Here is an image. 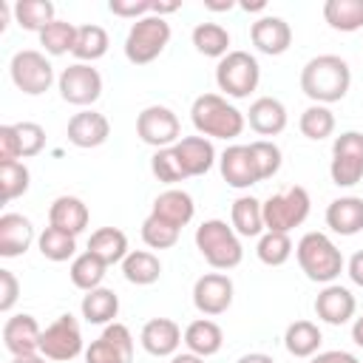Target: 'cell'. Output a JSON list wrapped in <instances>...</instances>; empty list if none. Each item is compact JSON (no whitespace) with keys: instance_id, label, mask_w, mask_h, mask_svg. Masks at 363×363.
<instances>
[{"instance_id":"52","label":"cell","mask_w":363,"mask_h":363,"mask_svg":"<svg viewBox=\"0 0 363 363\" xmlns=\"http://www.w3.org/2000/svg\"><path fill=\"white\" fill-rule=\"evenodd\" d=\"M235 363H275V360L267 352H250V354H241Z\"/></svg>"},{"instance_id":"22","label":"cell","mask_w":363,"mask_h":363,"mask_svg":"<svg viewBox=\"0 0 363 363\" xmlns=\"http://www.w3.org/2000/svg\"><path fill=\"white\" fill-rule=\"evenodd\" d=\"M173 150H176V159H179L187 179L204 176L216 164V147L207 136H182L173 145Z\"/></svg>"},{"instance_id":"21","label":"cell","mask_w":363,"mask_h":363,"mask_svg":"<svg viewBox=\"0 0 363 363\" xmlns=\"http://www.w3.org/2000/svg\"><path fill=\"white\" fill-rule=\"evenodd\" d=\"M37 241L34 224L23 213H3L0 216V255L3 258H20L28 252V247Z\"/></svg>"},{"instance_id":"13","label":"cell","mask_w":363,"mask_h":363,"mask_svg":"<svg viewBox=\"0 0 363 363\" xmlns=\"http://www.w3.org/2000/svg\"><path fill=\"white\" fill-rule=\"evenodd\" d=\"M233 278L224 272H204L196 284H193V306L204 315V318H216L224 315L233 306Z\"/></svg>"},{"instance_id":"36","label":"cell","mask_w":363,"mask_h":363,"mask_svg":"<svg viewBox=\"0 0 363 363\" xmlns=\"http://www.w3.org/2000/svg\"><path fill=\"white\" fill-rule=\"evenodd\" d=\"M37 250L45 261H54V264H62V261H74L77 258V235H68L57 227H45L40 235H37Z\"/></svg>"},{"instance_id":"7","label":"cell","mask_w":363,"mask_h":363,"mask_svg":"<svg viewBox=\"0 0 363 363\" xmlns=\"http://www.w3.org/2000/svg\"><path fill=\"white\" fill-rule=\"evenodd\" d=\"M309 210H312V199L306 187L292 184L281 193H272L264 201V227L272 233H289L306 221Z\"/></svg>"},{"instance_id":"51","label":"cell","mask_w":363,"mask_h":363,"mask_svg":"<svg viewBox=\"0 0 363 363\" xmlns=\"http://www.w3.org/2000/svg\"><path fill=\"white\" fill-rule=\"evenodd\" d=\"M346 272H349V278H352L354 286H363V250H357V252L349 258Z\"/></svg>"},{"instance_id":"48","label":"cell","mask_w":363,"mask_h":363,"mask_svg":"<svg viewBox=\"0 0 363 363\" xmlns=\"http://www.w3.org/2000/svg\"><path fill=\"white\" fill-rule=\"evenodd\" d=\"M20 298V281L11 269H0V312L9 315Z\"/></svg>"},{"instance_id":"30","label":"cell","mask_w":363,"mask_h":363,"mask_svg":"<svg viewBox=\"0 0 363 363\" xmlns=\"http://www.w3.org/2000/svg\"><path fill=\"white\" fill-rule=\"evenodd\" d=\"M88 250L94 255H99L108 267L122 264L128 258V252H130L128 250V235L119 227H99V230H94L91 238H88Z\"/></svg>"},{"instance_id":"32","label":"cell","mask_w":363,"mask_h":363,"mask_svg":"<svg viewBox=\"0 0 363 363\" xmlns=\"http://www.w3.org/2000/svg\"><path fill=\"white\" fill-rule=\"evenodd\" d=\"M323 343V332L312 320H295L284 332V346L292 357H312Z\"/></svg>"},{"instance_id":"55","label":"cell","mask_w":363,"mask_h":363,"mask_svg":"<svg viewBox=\"0 0 363 363\" xmlns=\"http://www.w3.org/2000/svg\"><path fill=\"white\" fill-rule=\"evenodd\" d=\"M170 363H204V357H199V354H193V352H176V354L170 357Z\"/></svg>"},{"instance_id":"8","label":"cell","mask_w":363,"mask_h":363,"mask_svg":"<svg viewBox=\"0 0 363 363\" xmlns=\"http://www.w3.org/2000/svg\"><path fill=\"white\" fill-rule=\"evenodd\" d=\"M9 74H11V82L17 85V91H23L28 96H40L54 85L51 60L43 51H34V48L17 51L9 62Z\"/></svg>"},{"instance_id":"37","label":"cell","mask_w":363,"mask_h":363,"mask_svg":"<svg viewBox=\"0 0 363 363\" xmlns=\"http://www.w3.org/2000/svg\"><path fill=\"white\" fill-rule=\"evenodd\" d=\"M323 20L335 31H357L363 26V0H326Z\"/></svg>"},{"instance_id":"14","label":"cell","mask_w":363,"mask_h":363,"mask_svg":"<svg viewBox=\"0 0 363 363\" xmlns=\"http://www.w3.org/2000/svg\"><path fill=\"white\" fill-rule=\"evenodd\" d=\"M133 360V335L125 323L113 320L102 329L96 340L85 349V363H130Z\"/></svg>"},{"instance_id":"57","label":"cell","mask_w":363,"mask_h":363,"mask_svg":"<svg viewBox=\"0 0 363 363\" xmlns=\"http://www.w3.org/2000/svg\"><path fill=\"white\" fill-rule=\"evenodd\" d=\"M11 363H48V357H43L40 352H34V354H20V357H11Z\"/></svg>"},{"instance_id":"18","label":"cell","mask_w":363,"mask_h":363,"mask_svg":"<svg viewBox=\"0 0 363 363\" xmlns=\"http://www.w3.org/2000/svg\"><path fill=\"white\" fill-rule=\"evenodd\" d=\"M354 309H357V301H354L352 289H346L340 284H326L315 298V315L329 326L349 323L354 318Z\"/></svg>"},{"instance_id":"3","label":"cell","mask_w":363,"mask_h":363,"mask_svg":"<svg viewBox=\"0 0 363 363\" xmlns=\"http://www.w3.org/2000/svg\"><path fill=\"white\" fill-rule=\"evenodd\" d=\"M295 258L301 272L315 284H335V278L346 269L343 252L326 233H303L295 244Z\"/></svg>"},{"instance_id":"38","label":"cell","mask_w":363,"mask_h":363,"mask_svg":"<svg viewBox=\"0 0 363 363\" xmlns=\"http://www.w3.org/2000/svg\"><path fill=\"white\" fill-rule=\"evenodd\" d=\"M14 11V23L26 31H43L48 23H54V3L51 0H17L11 6Z\"/></svg>"},{"instance_id":"35","label":"cell","mask_w":363,"mask_h":363,"mask_svg":"<svg viewBox=\"0 0 363 363\" xmlns=\"http://www.w3.org/2000/svg\"><path fill=\"white\" fill-rule=\"evenodd\" d=\"M108 45H111V40H108V31L102 28V26H96V23H88V26H77V43H74V57H77V62H96V60H102L105 54H108Z\"/></svg>"},{"instance_id":"19","label":"cell","mask_w":363,"mask_h":363,"mask_svg":"<svg viewBox=\"0 0 363 363\" xmlns=\"http://www.w3.org/2000/svg\"><path fill=\"white\" fill-rule=\"evenodd\" d=\"M40 335H43V329H40L37 318L26 315V312L11 315L3 323V346H6V352L11 357L40 352Z\"/></svg>"},{"instance_id":"47","label":"cell","mask_w":363,"mask_h":363,"mask_svg":"<svg viewBox=\"0 0 363 363\" xmlns=\"http://www.w3.org/2000/svg\"><path fill=\"white\" fill-rule=\"evenodd\" d=\"M108 11L116 14V17H125V20H142L147 14H153V0H111L108 3Z\"/></svg>"},{"instance_id":"43","label":"cell","mask_w":363,"mask_h":363,"mask_svg":"<svg viewBox=\"0 0 363 363\" xmlns=\"http://www.w3.org/2000/svg\"><path fill=\"white\" fill-rule=\"evenodd\" d=\"M250 153H252V162H255V170H258V179H272L278 170H281V147L269 139H255L250 142Z\"/></svg>"},{"instance_id":"15","label":"cell","mask_w":363,"mask_h":363,"mask_svg":"<svg viewBox=\"0 0 363 363\" xmlns=\"http://www.w3.org/2000/svg\"><path fill=\"white\" fill-rule=\"evenodd\" d=\"M65 136L74 147H82V150H91V147H99L108 142L111 136V122L105 113L94 111V108H85L79 113H74L68 119V128H65Z\"/></svg>"},{"instance_id":"16","label":"cell","mask_w":363,"mask_h":363,"mask_svg":"<svg viewBox=\"0 0 363 363\" xmlns=\"http://www.w3.org/2000/svg\"><path fill=\"white\" fill-rule=\"evenodd\" d=\"M139 343L153 357H173L184 343V332L170 318H150L139 332Z\"/></svg>"},{"instance_id":"34","label":"cell","mask_w":363,"mask_h":363,"mask_svg":"<svg viewBox=\"0 0 363 363\" xmlns=\"http://www.w3.org/2000/svg\"><path fill=\"white\" fill-rule=\"evenodd\" d=\"M190 43L199 54L221 60L230 54V31L221 23H199L190 34Z\"/></svg>"},{"instance_id":"54","label":"cell","mask_w":363,"mask_h":363,"mask_svg":"<svg viewBox=\"0 0 363 363\" xmlns=\"http://www.w3.org/2000/svg\"><path fill=\"white\" fill-rule=\"evenodd\" d=\"M204 9L207 11H230V9H235V3L233 0H204Z\"/></svg>"},{"instance_id":"2","label":"cell","mask_w":363,"mask_h":363,"mask_svg":"<svg viewBox=\"0 0 363 363\" xmlns=\"http://www.w3.org/2000/svg\"><path fill=\"white\" fill-rule=\"evenodd\" d=\"M190 122L199 130V136L207 139H235L244 133L247 116L221 94H201L190 105Z\"/></svg>"},{"instance_id":"31","label":"cell","mask_w":363,"mask_h":363,"mask_svg":"<svg viewBox=\"0 0 363 363\" xmlns=\"http://www.w3.org/2000/svg\"><path fill=\"white\" fill-rule=\"evenodd\" d=\"M122 275L128 284H136V286H150L159 281L162 275V261L156 252L150 250H130L128 258L122 261Z\"/></svg>"},{"instance_id":"40","label":"cell","mask_w":363,"mask_h":363,"mask_svg":"<svg viewBox=\"0 0 363 363\" xmlns=\"http://www.w3.org/2000/svg\"><path fill=\"white\" fill-rule=\"evenodd\" d=\"M292 252H295V247H292L289 233H272V230H267L264 235H258L255 255H258L261 264H267V267H281V264L289 261Z\"/></svg>"},{"instance_id":"58","label":"cell","mask_w":363,"mask_h":363,"mask_svg":"<svg viewBox=\"0 0 363 363\" xmlns=\"http://www.w3.org/2000/svg\"><path fill=\"white\" fill-rule=\"evenodd\" d=\"M9 17H14L11 6H9V3H0V31H6V26H9Z\"/></svg>"},{"instance_id":"46","label":"cell","mask_w":363,"mask_h":363,"mask_svg":"<svg viewBox=\"0 0 363 363\" xmlns=\"http://www.w3.org/2000/svg\"><path fill=\"white\" fill-rule=\"evenodd\" d=\"M17 139H20V156L31 159L45 147V128L37 122H17Z\"/></svg>"},{"instance_id":"27","label":"cell","mask_w":363,"mask_h":363,"mask_svg":"<svg viewBox=\"0 0 363 363\" xmlns=\"http://www.w3.org/2000/svg\"><path fill=\"white\" fill-rule=\"evenodd\" d=\"M230 224L241 238L264 235V201H258L255 196H238L230 207Z\"/></svg>"},{"instance_id":"17","label":"cell","mask_w":363,"mask_h":363,"mask_svg":"<svg viewBox=\"0 0 363 363\" xmlns=\"http://www.w3.org/2000/svg\"><path fill=\"white\" fill-rule=\"evenodd\" d=\"M250 40L252 45L267 54V57H281L292 45V28L284 17L278 14H264L250 26Z\"/></svg>"},{"instance_id":"10","label":"cell","mask_w":363,"mask_h":363,"mask_svg":"<svg viewBox=\"0 0 363 363\" xmlns=\"http://www.w3.org/2000/svg\"><path fill=\"white\" fill-rule=\"evenodd\" d=\"M57 91L68 105L88 108L102 96V74L88 62H71L57 77Z\"/></svg>"},{"instance_id":"23","label":"cell","mask_w":363,"mask_h":363,"mask_svg":"<svg viewBox=\"0 0 363 363\" xmlns=\"http://www.w3.org/2000/svg\"><path fill=\"white\" fill-rule=\"evenodd\" d=\"M150 216L173 224V227H187L196 216V204H193V196L187 190H179V187H167L164 193H159L153 199V207H150Z\"/></svg>"},{"instance_id":"56","label":"cell","mask_w":363,"mask_h":363,"mask_svg":"<svg viewBox=\"0 0 363 363\" xmlns=\"http://www.w3.org/2000/svg\"><path fill=\"white\" fill-rule=\"evenodd\" d=\"M352 340H354V346L363 349V315L354 318V323H352Z\"/></svg>"},{"instance_id":"39","label":"cell","mask_w":363,"mask_h":363,"mask_svg":"<svg viewBox=\"0 0 363 363\" xmlns=\"http://www.w3.org/2000/svg\"><path fill=\"white\" fill-rule=\"evenodd\" d=\"M74 43H77V26L68 23V20H54V23H48L40 31V45L51 57L71 54L74 51Z\"/></svg>"},{"instance_id":"41","label":"cell","mask_w":363,"mask_h":363,"mask_svg":"<svg viewBox=\"0 0 363 363\" xmlns=\"http://www.w3.org/2000/svg\"><path fill=\"white\" fill-rule=\"evenodd\" d=\"M298 128H301V133H303L306 139L320 142V139H326V136L335 133V113L329 111V105H309V108L301 113Z\"/></svg>"},{"instance_id":"29","label":"cell","mask_w":363,"mask_h":363,"mask_svg":"<svg viewBox=\"0 0 363 363\" xmlns=\"http://www.w3.org/2000/svg\"><path fill=\"white\" fill-rule=\"evenodd\" d=\"M79 312L88 323L94 326H108L113 323V318L119 315V295L108 286H96L91 292L82 295V303H79Z\"/></svg>"},{"instance_id":"45","label":"cell","mask_w":363,"mask_h":363,"mask_svg":"<svg viewBox=\"0 0 363 363\" xmlns=\"http://www.w3.org/2000/svg\"><path fill=\"white\" fill-rule=\"evenodd\" d=\"M150 173L162 182V184H176V182H184V170L176 159V150L173 147H162L150 156Z\"/></svg>"},{"instance_id":"42","label":"cell","mask_w":363,"mask_h":363,"mask_svg":"<svg viewBox=\"0 0 363 363\" xmlns=\"http://www.w3.org/2000/svg\"><path fill=\"white\" fill-rule=\"evenodd\" d=\"M31 184V173L23 162H3L0 164V190H3V201H14L20 199Z\"/></svg>"},{"instance_id":"50","label":"cell","mask_w":363,"mask_h":363,"mask_svg":"<svg viewBox=\"0 0 363 363\" xmlns=\"http://www.w3.org/2000/svg\"><path fill=\"white\" fill-rule=\"evenodd\" d=\"M309 363H360L352 352H343V349H329V352H318L309 357Z\"/></svg>"},{"instance_id":"25","label":"cell","mask_w":363,"mask_h":363,"mask_svg":"<svg viewBox=\"0 0 363 363\" xmlns=\"http://www.w3.org/2000/svg\"><path fill=\"white\" fill-rule=\"evenodd\" d=\"M91 221L88 204L77 196H57L48 207V224L68 233V235H79Z\"/></svg>"},{"instance_id":"44","label":"cell","mask_w":363,"mask_h":363,"mask_svg":"<svg viewBox=\"0 0 363 363\" xmlns=\"http://www.w3.org/2000/svg\"><path fill=\"white\" fill-rule=\"evenodd\" d=\"M179 233H182L179 227H173V224H167V221H162L156 216H147L142 221V241L150 250H170V247H176Z\"/></svg>"},{"instance_id":"24","label":"cell","mask_w":363,"mask_h":363,"mask_svg":"<svg viewBox=\"0 0 363 363\" xmlns=\"http://www.w3.org/2000/svg\"><path fill=\"white\" fill-rule=\"evenodd\" d=\"M244 116H247L250 128H252L258 136H278V133H284V128H286V122H289L284 102L275 99V96H258V99L250 105V111H247Z\"/></svg>"},{"instance_id":"28","label":"cell","mask_w":363,"mask_h":363,"mask_svg":"<svg viewBox=\"0 0 363 363\" xmlns=\"http://www.w3.org/2000/svg\"><path fill=\"white\" fill-rule=\"evenodd\" d=\"M184 346H187V352H193L199 357H213L224 346V332L216 320L199 318L184 326Z\"/></svg>"},{"instance_id":"6","label":"cell","mask_w":363,"mask_h":363,"mask_svg":"<svg viewBox=\"0 0 363 363\" xmlns=\"http://www.w3.org/2000/svg\"><path fill=\"white\" fill-rule=\"evenodd\" d=\"M167 43H170V23L159 14H147L128 28L125 57L133 65H147L167 48Z\"/></svg>"},{"instance_id":"5","label":"cell","mask_w":363,"mask_h":363,"mask_svg":"<svg viewBox=\"0 0 363 363\" xmlns=\"http://www.w3.org/2000/svg\"><path fill=\"white\" fill-rule=\"evenodd\" d=\"M261 82V65L250 51H230L216 65V85L221 96L247 99Z\"/></svg>"},{"instance_id":"9","label":"cell","mask_w":363,"mask_h":363,"mask_svg":"<svg viewBox=\"0 0 363 363\" xmlns=\"http://www.w3.org/2000/svg\"><path fill=\"white\" fill-rule=\"evenodd\" d=\"M329 176H332V184L337 187H354L363 179V133L360 130H343L332 142Z\"/></svg>"},{"instance_id":"12","label":"cell","mask_w":363,"mask_h":363,"mask_svg":"<svg viewBox=\"0 0 363 363\" xmlns=\"http://www.w3.org/2000/svg\"><path fill=\"white\" fill-rule=\"evenodd\" d=\"M82 352V332L74 315H60L40 335V354L57 363L74 360Z\"/></svg>"},{"instance_id":"49","label":"cell","mask_w":363,"mask_h":363,"mask_svg":"<svg viewBox=\"0 0 363 363\" xmlns=\"http://www.w3.org/2000/svg\"><path fill=\"white\" fill-rule=\"evenodd\" d=\"M20 139L14 125H0V164L3 162H20Z\"/></svg>"},{"instance_id":"33","label":"cell","mask_w":363,"mask_h":363,"mask_svg":"<svg viewBox=\"0 0 363 363\" xmlns=\"http://www.w3.org/2000/svg\"><path fill=\"white\" fill-rule=\"evenodd\" d=\"M105 272H108V264H105L99 255H94L91 250L79 252V255L71 261V267H68L71 284H74L77 289H82V292H91V289L102 286Z\"/></svg>"},{"instance_id":"4","label":"cell","mask_w":363,"mask_h":363,"mask_svg":"<svg viewBox=\"0 0 363 363\" xmlns=\"http://www.w3.org/2000/svg\"><path fill=\"white\" fill-rule=\"evenodd\" d=\"M196 250L213 269H233L244 261V247L241 235L233 230V224L221 218H207L196 227Z\"/></svg>"},{"instance_id":"1","label":"cell","mask_w":363,"mask_h":363,"mask_svg":"<svg viewBox=\"0 0 363 363\" xmlns=\"http://www.w3.org/2000/svg\"><path fill=\"white\" fill-rule=\"evenodd\" d=\"M352 88V68L337 54H318L301 68V91L312 105L340 102Z\"/></svg>"},{"instance_id":"11","label":"cell","mask_w":363,"mask_h":363,"mask_svg":"<svg viewBox=\"0 0 363 363\" xmlns=\"http://www.w3.org/2000/svg\"><path fill=\"white\" fill-rule=\"evenodd\" d=\"M136 136L162 150V147H173L182 139V125L179 116L167 108V105H147L139 116H136Z\"/></svg>"},{"instance_id":"59","label":"cell","mask_w":363,"mask_h":363,"mask_svg":"<svg viewBox=\"0 0 363 363\" xmlns=\"http://www.w3.org/2000/svg\"><path fill=\"white\" fill-rule=\"evenodd\" d=\"M238 6H241L244 11H264V9H267V3H264V0H255V3H250V0H247V3H238Z\"/></svg>"},{"instance_id":"26","label":"cell","mask_w":363,"mask_h":363,"mask_svg":"<svg viewBox=\"0 0 363 363\" xmlns=\"http://www.w3.org/2000/svg\"><path fill=\"white\" fill-rule=\"evenodd\" d=\"M326 227L337 235H357L363 230V199L340 196L326 207Z\"/></svg>"},{"instance_id":"20","label":"cell","mask_w":363,"mask_h":363,"mask_svg":"<svg viewBox=\"0 0 363 363\" xmlns=\"http://www.w3.org/2000/svg\"><path fill=\"white\" fill-rule=\"evenodd\" d=\"M218 170H221V179L235 190H247V187L261 182L255 162H252V153H250V145H230L218 156Z\"/></svg>"},{"instance_id":"53","label":"cell","mask_w":363,"mask_h":363,"mask_svg":"<svg viewBox=\"0 0 363 363\" xmlns=\"http://www.w3.org/2000/svg\"><path fill=\"white\" fill-rule=\"evenodd\" d=\"M182 9V3H159V0H153V14H159V17H164V14H173V11H179Z\"/></svg>"}]
</instances>
